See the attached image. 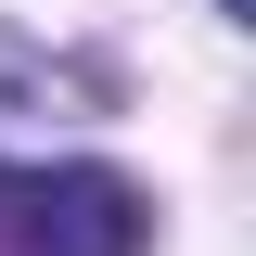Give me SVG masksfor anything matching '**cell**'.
<instances>
[{
  "label": "cell",
  "instance_id": "obj_1",
  "mask_svg": "<svg viewBox=\"0 0 256 256\" xmlns=\"http://www.w3.org/2000/svg\"><path fill=\"white\" fill-rule=\"evenodd\" d=\"M0 230L26 256H141V192L102 180V166H64V180H38V166H0Z\"/></svg>",
  "mask_w": 256,
  "mask_h": 256
},
{
  "label": "cell",
  "instance_id": "obj_2",
  "mask_svg": "<svg viewBox=\"0 0 256 256\" xmlns=\"http://www.w3.org/2000/svg\"><path fill=\"white\" fill-rule=\"evenodd\" d=\"M218 13H256V0H218Z\"/></svg>",
  "mask_w": 256,
  "mask_h": 256
}]
</instances>
